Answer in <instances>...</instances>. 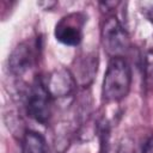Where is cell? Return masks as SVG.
<instances>
[{"mask_svg": "<svg viewBox=\"0 0 153 153\" xmlns=\"http://www.w3.org/2000/svg\"><path fill=\"white\" fill-rule=\"evenodd\" d=\"M141 153H153V137L148 139V140L145 142Z\"/></svg>", "mask_w": 153, "mask_h": 153, "instance_id": "obj_10", "label": "cell"}, {"mask_svg": "<svg viewBox=\"0 0 153 153\" xmlns=\"http://www.w3.org/2000/svg\"><path fill=\"white\" fill-rule=\"evenodd\" d=\"M37 41H24L19 43L8 56V71L12 75L20 78L27 73L36 63L38 57Z\"/></svg>", "mask_w": 153, "mask_h": 153, "instance_id": "obj_4", "label": "cell"}, {"mask_svg": "<svg viewBox=\"0 0 153 153\" xmlns=\"http://www.w3.org/2000/svg\"><path fill=\"white\" fill-rule=\"evenodd\" d=\"M142 71L146 86L153 88V36L146 41L142 50Z\"/></svg>", "mask_w": 153, "mask_h": 153, "instance_id": "obj_9", "label": "cell"}, {"mask_svg": "<svg viewBox=\"0 0 153 153\" xmlns=\"http://www.w3.org/2000/svg\"><path fill=\"white\" fill-rule=\"evenodd\" d=\"M85 17L81 13H71L60 19L55 26V37L66 45L75 47L82 39Z\"/></svg>", "mask_w": 153, "mask_h": 153, "instance_id": "obj_5", "label": "cell"}, {"mask_svg": "<svg viewBox=\"0 0 153 153\" xmlns=\"http://www.w3.org/2000/svg\"><path fill=\"white\" fill-rule=\"evenodd\" d=\"M76 80L73 73L66 68L53 71L45 81V86L51 97L63 98L71 96L76 88Z\"/></svg>", "mask_w": 153, "mask_h": 153, "instance_id": "obj_6", "label": "cell"}, {"mask_svg": "<svg viewBox=\"0 0 153 153\" xmlns=\"http://www.w3.org/2000/svg\"><path fill=\"white\" fill-rule=\"evenodd\" d=\"M131 85V71L124 57H111L103 80V98L115 103L122 100Z\"/></svg>", "mask_w": 153, "mask_h": 153, "instance_id": "obj_1", "label": "cell"}, {"mask_svg": "<svg viewBox=\"0 0 153 153\" xmlns=\"http://www.w3.org/2000/svg\"><path fill=\"white\" fill-rule=\"evenodd\" d=\"M145 14L147 16L148 20L153 24V4H148V7L145 10Z\"/></svg>", "mask_w": 153, "mask_h": 153, "instance_id": "obj_11", "label": "cell"}, {"mask_svg": "<svg viewBox=\"0 0 153 153\" xmlns=\"http://www.w3.org/2000/svg\"><path fill=\"white\" fill-rule=\"evenodd\" d=\"M100 37L105 51L111 57H123L130 48V41L127 31L114 16L104 20L100 30Z\"/></svg>", "mask_w": 153, "mask_h": 153, "instance_id": "obj_3", "label": "cell"}, {"mask_svg": "<svg viewBox=\"0 0 153 153\" xmlns=\"http://www.w3.org/2000/svg\"><path fill=\"white\" fill-rule=\"evenodd\" d=\"M51 94L45 82L41 78H36L29 86L25 96V108L27 115L41 124H47L51 117L53 105Z\"/></svg>", "mask_w": 153, "mask_h": 153, "instance_id": "obj_2", "label": "cell"}, {"mask_svg": "<svg viewBox=\"0 0 153 153\" xmlns=\"http://www.w3.org/2000/svg\"><path fill=\"white\" fill-rule=\"evenodd\" d=\"M97 72V57L86 55L76 62V72L74 75L76 84L85 86L88 85Z\"/></svg>", "mask_w": 153, "mask_h": 153, "instance_id": "obj_7", "label": "cell"}, {"mask_svg": "<svg viewBox=\"0 0 153 153\" xmlns=\"http://www.w3.org/2000/svg\"><path fill=\"white\" fill-rule=\"evenodd\" d=\"M20 153H48L45 139L35 130H26L20 140Z\"/></svg>", "mask_w": 153, "mask_h": 153, "instance_id": "obj_8", "label": "cell"}]
</instances>
